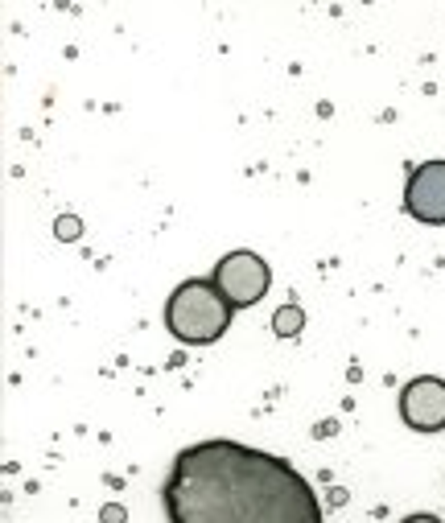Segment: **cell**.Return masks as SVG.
I'll return each mask as SVG.
<instances>
[{"label": "cell", "mask_w": 445, "mask_h": 523, "mask_svg": "<svg viewBox=\"0 0 445 523\" xmlns=\"http://www.w3.org/2000/svg\"><path fill=\"white\" fill-rule=\"evenodd\" d=\"M404 215L425 227H445V161H421L404 182Z\"/></svg>", "instance_id": "obj_4"}, {"label": "cell", "mask_w": 445, "mask_h": 523, "mask_svg": "<svg viewBox=\"0 0 445 523\" xmlns=\"http://www.w3.org/2000/svg\"><path fill=\"white\" fill-rule=\"evenodd\" d=\"M301 322H305V313H301L297 305H285V309H277V318H272V330L289 338V334L301 330Z\"/></svg>", "instance_id": "obj_6"}, {"label": "cell", "mask_w": 445, "mask_h": 523, "mask_svg": "<svg viewBox=\"0 0 445 523\" xmlns=\"http://www.w3.org/2000/svg\"><path fill=\"white\" fill-rule=\"evenodd\" d=\"M400 523H441V519H437V515H425V511H421V515H408V519H400Z\"/></svg>", "instance_id": "obj_7"}, {"label": "cell", "mask_w": 445, "mask_h": 523, "mask_svg": "<svg viewBox=\"0 0 445 523\" xmlns=\"http://www.w3.org/2000/svg\"><path fill=\"white\" fill-rule=\"evenodd\" d=\"M400 416L413 433H441L445 429V379L417 375L400 392Z\"/></svg>", "instance_id": "obj_5"}, {"label": "cell", "mask_w": 445, "mask_h": 523, "mask_svg": "<svg viewBox=\"0 0 445 523\" xmlns=\"http://www.w3.org/2000/svg\"><path fill=\"white\" fill-rule=\"evenodd\" d=\"M215 289L231 301V309H252L256 301H264L268 285H272V268L264 264V256L256 252H227L219 264H215Z\"/></svg>", "instance_id": "obj_3"}, {"label": "cell", "mask_w": 445, "mask_h": 523, "mask_svg": "<svg viewBox=\"0 0 445 523\" xmlns=\"http://www.w3.org/2000/svg\"><path fill=\"white\" fill-rule=\"evenodd\" d=\"M169 523H322V503L289 458L231 437L186 445L165 474Z\"/></svg>", "instance_id": "obj_1"}, {"label": "cell", "mask_w": 445, "mask_h": 523, "mask_svg": "<svg viewBox=\"0 0 445 523\" xmlns=\"http://www.w3.org/2000/svg\"><path fill=\"white\" fill-rule=\"evenodd\" d=\"M231 301L215 289V281H182L165 301V330L186 346H211L231 326Z\"/></svg>", "instance_id": "obj_2"}]
</instances>
